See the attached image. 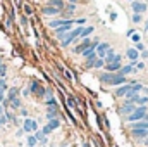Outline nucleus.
<instances>
[{"label": "nucleus", "mask_w": 148, "mask_h": 147, "mask_svg": "<svg viewBox=\"0 0 148 147\" xmlns=\"http://www.w3.org/2000/svg\"><path fill=\"white\" fill-rule=\"evenodd\" d=\"M148 112V107L147 106H136V109L133 111L129 116H126V121L127 123H134V121H141L145 119V114Z\"/></svg>", "instance_id": "1"}, {"label": "nucleus", "mask_w": 148, "mask_h": 147, "mask_svg": "<svg viewBox=\"0 0 148 147\" xmlns=\"http://www.w3.org/2000/svg\"><path fill=\"white\" fill-rule=\"evenodd\" d=\"M21 128L24 130V133H35L36 130H40V128H38V121L33 119V118H24Z\"/></svg>", "instance_id": "2"}, {"label": "nucleus", "mask_w": 148, "mask_h": 147, "mask_svg": "<svg viewBox=\"0 0 148 147\" xmlns=\"http://www.w3.org/2000/svg\"><path fill=\"white\" fill-rule=\"evenodd\" d=\"M73 24H74V19L69 21V23H66V24H62V26H59V28H55V37L59 38V40H62V38L73 30Z\"/></svg>", "instance_id": "3"}, {"label": "nucleus", "mask_w": 148, "mask_h": 147, "mask_svg": "<svg viewBox=\"0 0 148 147\" xmlns=\"http://www.w3.org/2000/svg\"><path fill=\"white\" fill-rule=\"evenodd\" d=\"M90 45H91V40H90V38H83V40H81V43H79V45H76V47L73 49L74 54H83Z\"/></svg>", "instance_id": "4"}, {"label": "nucleus", "mask_w": 148, "mask_h": 147, "mask_svg": "<svg viewBox=\"0 0 148 147\" xmlns=\"http://www.w3.org/2000/svg\"><path fill=\"white\" fill-rule=\"evenodd\" d=\"M131 9H133L134 14H143L147 10V3H143L140 0H134V2H131Z\"/></svg>", "instance_id": "5"}, {"label": "nucleus", "mask_w": 148, "mask_h": 147, "mask_svg": "<svg viewBox=\"0 0 148 147\" xmlns=\"http://www.w3.org/2000/svg\"><path fill=\"white\" fill-rule=\"evenodd\" d=\"M109 50H110V45H109L107 42H102V43H98V47H97V55H98L100 59H103Z\"/></svg>", "instance_id": "6"}, {"label": "nucleus", "mask_w": 148, "mask_h": 147, "mask_svg": "<svg viewBox=\"0 0 148 147\" xmlns=\"http://www.w3.org/2000/svg\"><path fill=\"white\" fill-rule=\"evenodd\" d=\"M124 83H126V76H122V74H119V73H114V78L109 81L110 87H121Z\"/></svg>", "instance_id": "7"}, {"label": "nucleus", "mask_w": 148, "mask_h": 147, "mask_svg": "<svg viewBox=\"0 0 148 147\" xmlns=\"http://www.w3.org/2000/svg\"><path fill=\"white\" fill-rule=\"evenodd\" d=\"M129 90H131V83H124V85L117 87L115 95H117V97H126V95L129 94Z\"/></svg>", "instance_id": "8"}, {"label": "nucleus", "mask_w": 148, "mask_h": 147, "mask_svg": "<svg viewBox=\"0 0 148 147\" xmlns=\"http://www.w3.org/2000/svg\"><path fill=\"white\" fill-rule=\"evenodd\" d=\"M126 57H127L133 64H136V62H138V59H140V52H138L136 49H129V50L126 52Z\"/></svg>", "instance_id": "9"}, {"label": "nucleus", "mask_w": 148, "mask_h": 147, "mask_svg": "<svg viewBox=\"0 0 148 147\" xmlns=\"http://www.w3.org/2000/svg\"><path fill=\"white\" fill-rule=\"evenodd\" d=\"M119 74H122V76H126V74H131V73H136V66L131 62V64H126V66H122L119 71H117Z\"/></svg>", "instance_id": "10"}, {"label": "nucleus", "mask_w": 148, "mask_h": 147, "mask_svg": "<svg viewBox=\"0 0 148 147\" xmlns=\"http://www.w3.org/2000/svg\"><path fill=\"white\" fill-rule=\"evenodd\" d=\"M33 135L36 137L38 144H40V146H41V147H45V146H47V142H48V137H47V135H45V133H43L41 130H36V132H35Z\"/></svg>", "instance_id": "11"}, {"label": "nucleus", "mask_w": 148, "mask_h": 147, "mask_svg": "<svg viewBox=\"0 0 148 147\" xmlns=\"http://www.w3.org/2000/svg\"><path fill=\"white\" fill-rule=\"evenodd\" d=\"M129 128H131V130H147V128H148V121L141 119V121H134V123H129Z\"/></svg>", "instance_id": "12"}, {"label": "nucleus", "mask_w": 148, "mask_h": 147, "mask_svg": "<svg viewBox=\"0 0 148 147\" xmlns=\"http://www.w3.org/2000/svg\"><path fill=\"white\" fill-rule=\"evenodd\" d=\"M41 12H43L45 16H57V14H60L62 10H60V9H55V7H50V5H45V7L41 9Z\"/></svg>", "instance_id": "13"}, {"label": "nucleus", "mask_w": 148, "mask_h": 147, "mask_svg": "<svg viewBox=\"0 0 148 147\" xmlns=\"http://www.w3.org/2000/svg\"><path fill=\"white\" fill-rule=\"evenodd\" d=\"M131 135L134 139H140V140H145L148 137V128L147 130H131Z\"/></svg>", "instance_id": "14"}, {"label": "nucleus", "mask_w": 148, "mask_h": 147, "mask_svg": "<svg viewBox=\"0 0 148 147\" xmlns=\"http://www.w3.org/2000/svg\"><path fill=\"white\" fill-rule=\"evenodd\" d=\"M134 109H136V104H124V106L119 109V112H121V114H124V116H129Z\"/></svg>", "instance_id": "15"}, {"label": "nucleus", "mask_w": 148, "mask_h": 147, "mask_svg": "<svg viewBox=\"0 0 148 147\" xmlns=\"http://www.w3.org/2000/svg\"><path fill=\"white\" fill-rule=\"evenodd\" d=\"M16 97H19V88H17V87H10V88L7 90L5 101H12V99H16Z\"/></svg>", "instance_id": "16"}, {"label": "nucleus", "mask_w": 148, "mask_h": 147, "mask_svg": "<svg viewBox=\"0 0 148 147\" xmlns=\"http://www.w3.org/2000/svg\"><path fill=\"white\" fill-rule=\"evenodd\" d=\"M93 31H95V28H93V26H83V30H81V33H79V37H77V38H79V40L88 38Z\"/></svg>", "instance_id": "17"}, {"label": "nucleus", "mask_w": 148, "mask_h": 147, "mask_svg": "<svg viewBox=\"0 0 148 147\" xmlns=\"http://www.w3.org/2000/svg\"><path fill=\"white\" fill-rule=\"evenodd\" d=\"M103 68H105V71H109V73H117V71L122 68V64H121V62H112V64H105Z\"/></svg>", "instance_id": "18"}, {"label": "nucleus", "mask_w": 148, "mask_h": 147, "mask_svg": "<svg viewBox=\"0 0 148 147\" xmlns=\"http://www.w3.org/2000/svg\"><path fill=\"white\" fill-rule=\"evenodd\" d=\"M45 5H50V7H55V9H64L66 7V3H64V0H47V3Z\"/></svg>", "instance_id": "19"}, {"label": "nucleus", "mask_w": 148, "mask_h": 147, "mask_svg": "<svg viewBox=\"0 0 148 147\" xmlns=\"http://www.w3.org/2000/svg\"><path fill=\"white\" fill-rule=\"evenodd\" d=\"M69 21H73V19H53V21H50V23H48V26L55 30V28H59V26H62V24L69 23Z\"/></svg>", "instance_id": "20"}, {"label": "nucleus", "mask_w": 148, "mask_h": 147, "mask_svg": "<svg viewBox=\"0 0 148 147\" xmlns=\"http://www.w3.org/2000/svg\"><path fill=\"white\" fill-rule=\"evenodd\" d=\"M47 119L50 121V119H53V118H59V107H48L47 109Z\"/></svg>", "instance_id": "21"}, {"label": "nucleus", "mask_w": 148, "mask_h": 147, "mask_svg": "<svg viewBox=\"0 0 148 147\" xmlns=\"http://www.w3.org/2000/svg\"><path fill=\"white\" fill-rule=\"evenodd\" d=\"M9 106H10V109H21L23 107V102H21V99L19 97H16V99H12V101H9Z\"/></svg>", "instance_id": "22"}, {"label": "nucleus", "mask_w": 148, "mask_h": 147, "mask_svg": "<svg viewBox=\"0 0 148 147\" xmlns=\"http://www.w3.org/2000/svg\"><path fill=\"white\" fill-rule=\"evenodd\" d=\"M47 125H48V128H50V130L53 132V130L60 128V119H59V118H53V119H50V121H48Z\"/></svg>", "instance_id": "23"}, {"label": "nucleus", "mask_w": 148, "mask_h": 147, "mask_svg": "<svg viewBox=\"0 0 148 147\" xmlns=\"http://www.w3.org/2000/svg\"><path fill=\"white\" fill-rule=\"evenodd\" d=\"M26 144H28V147H36L38 146L36 137H35L33 133H28V137H26Z\"/></svg>", "instance_id": "24"}, {"label": "nucleus", "mask_w": 148, "mask_h": 147, "mask_svg": "<svg viewBox=\"0 0 148 147\" xmlns=\"http://www.w3.org/2000/svg\"><path fill=\"white\" fill-rule=\"evenodd\" d=\"M97 59H98V55H97V54H93V55H90L88 59H84V61H86V68H95Z\"/></svg>", "instance_id": "25"}, {"label": "nucleus", "mask_w": 148, "mask_h": 147, "mask_svg": "<svg viewBox=\"0 0 148 147\" xmlns=\"http://www.w3.org/2000/svg\"><path fill=\"white\" fill-rule=\"evenodd\" d=\"M9 90V87H7V81H5V78H0V95H5V92Z\"/></svg>", "instance_id": "26"}, {"label": "nucleus", "mask_w": 148, "mask_h": 147, "mask_svg": "<svg viewBox=\"0 0 148 147\" xmlns=\"http://www.w3.org/2000/svg\"><path fill=\"white\" fill-rule=\"evenodd\" d=\"M131 21L138 24V23H141V21H143V16H141V14H134V12H133V17H131Z\"/></svg>", "instance_id": "27"}, {"label": "nucleus", "mask_w": 148, "mask_h": 147, "mask_svg": "<svg viewBox=\"0 0 148 147\" xmlns=\"http://www.w3.org/2000/svg\"><path fill=\"white\" fill-rule=\"evenodd\" d=\"M148 104V97H140L136 101V106H147Z\"/></svg>", "instance_id": "28"}, {"label": "nucleus", "mask_w": 148, "mask_h": 147, "mask_svg": "<svg viewBox=\"0 0 148 147\" xmlns=\"http://www.w3.org/2000/svg\"><path fill=\"white\" fill-rule=\"evenodd\" d=\"M103 66H105V61L98 57V59H97V62H95V69H100V68H103Z\"/></svg>", "instance_id": "29"}, {"label": "nucleus", "mask_w": 148, "mask_h": 147, "mask_svg": "<svg viewBox=\"0 0 148 147\" xmlns=\"http://www.w3.org/2000/svg\"><path fill=\"white\" fill-rule=\"evenodd\" d=\"M74 23H76L77 26H84V24H86V17H79V19H74Z\"/></svg>", "instance_id": "30"}, {"label": "nucleus", "mask_w": 148, "mask_h": 147, "mask_svg": "<svg viewBox=\"0 0 148 147\" xmlns=\"http://www.w3.org/2000/svg\"><path fill=\"white\" fill-rule=\"evenodd\" d=\"M67 106H69V107H76V99L71 97V95L67 97Z\"/></svg>", "instance_id": "31"}, {"label": "nucleus", "mask_w": 148, "mask_h": 147, "mask_svg": "<svg viewBox=\"0 0 148 147\" xmlns=\"http://www.w3.org/2000/svg\"><path fill=\"white\" fill-rule=\"evenodd\" d=\"M24 14H26V16H31V14H33V9H31V5H28V3L24 5Z\"/></svg>", "instance_id": "32"}, {"label": "nucleus", "mask_w": 148, "mask_h": 147, "mask_svg": "<svg viewBox=\"0 0 148 147\" xmlns=\"http://www.w3.org/2000/svg\"><path fill=\"white\" fill-rule=\"evenodd\" d=\"M134 49H136V50H138V52H143V50H145V45H143V43H141V42H138V43H136V47H134Z\"/></svg>", "instance_id": "33"}, {"label": "nucleus", "mask_w": 148, "mask_h": 147, "mask_svg": "<svg viewBox=\"0 0 148 147\" xmlns=\"http://www.w3.org/2000/svg\"><path fill=\"white\" fill-rule=\"evenodd\" d=\"M40 130H41V132H43L45 135H50V133H52V130L48 128V125H45V126H43V128H40Z\"/></svg>", "instance_id": "34"}, {"label": "nucleus", "mask_w": 148, "mask_h": 147, "mask_svg": "<svg viewBox=\"0 0 148 147\" xmlns=\"http://www.w3.org/2000/svg\"><path fill=\"white\" fill-rule=\"evenodd\" d=\"M7 123H9V119H7V116H5V114H3V116H0V125L3 126V125H7Z\"/></svg>", "instance_id": "35"}, {"label": "nucleus", "mask_w": 148, "mask_h": 147, "mask_svg": "<svg viewBox=\"0 0 148 147\" xmlns=\"http://www.w3.org/2000/svg\"><path fill=\"white\" fill-rule=\"evenodd\" d=\"M19 112H21V116H23V118H28V109L21 107V111H19Z\"/></svg>", "instance_id": "36"}, {"label": "nucleus", "mask_w": 148, "mask_h": 147, "mask_svg": "<svg viewBox=\"0 0 148 147\" xmlns=\"http://www.w3.org/2000/svg\"><path fill=\"white\" fill-rule=\"evenodd\" d=\"M23 135H24V130H23V128H19V130L16 132V137L19 139V137H23Z\"/></svg>", "instance_id": "37"}, {"label": "nucleus", "mask_w": 148, "mask_h": 147, "mask_svg": "<svg viewBox=\"0 0 148 147\" xmlns=\"http://www.w3.org/2000/svg\"><path fill=\"white\" fill-rule=\"evenodd\" d=\"M21 24H23V26H28V17H26V16L21 17Z\"/></svg>", "instance_id": "38"}, {"label": "nucleus", "mask_w": 148, "mask_h": 147, "mask_svg": "<svg viewBox=\"0 0 148 147\" xmlns=\"http://www.w3.org/2000/svg\"><path fill=\"white\" fill-rule=\"evenodd\" d=\"M133 42H134V43H138V42H140V40H141V37H140V35H133Z\"/></svg>", "instance_id": "39"}, {"label": "nucleus", "mask_w": 148, "mask_h": 147, "mask_svg": "<svg viewBox=\"0 0 148 147\" xmlns=\"http://www.w3.org/2000/svg\"><path fill=\"white\" fill-rule=\"evenodd\" d=\"M64 76H66V78H67V80H71V78H73V74H71V71H67V69H66V71H64Z\"/></svg>", "instance_id": "40"}, {"label": "nucleus", "mask_w": 148, "mask_h": 147, "mask_svg": "<svg viewBox=\"0 0 148 147\" xmlns=\"http://www.w3.org/2000/svg\"><path fill=\"white\" fill-rule=\"evenodd\" d=\"M143 68H145L143 62H136V69H143Z\"/></svg>", "instance_id": "41"}, {"label": "nucleus", "mask_w": 148, "mask_h": 147, "mask_svg": "<svg viewBox=\"0 0 148 147\" xmlns=\"http://www.w3.org/2000/svg\"><path fill=\"white\" fill-rule=\"evenodd\" d=\"M23 95L28 97V95H29V88H24V90H23Z\"/></svg>", "instance_id": "42"}, {"label": "nucleus", "mask_w": 148, "mask_h": 147, "mask_svg": "<svg viewBox=\"0 0 148 147\" xmlns=\"http://www.w3.org/2000/svg\"><path fill=\"white\" fill-rule=\"evenodd\" d=\"M3 114H5V107L0 104V116H3Z\"/></svg>", "instance_id": "43"}, {"label": "nucleus", "mask_w": 148, "mask_h": 147, "mask_svg": "<svg viewBox=\"0 0 148 147\" xmlns=\"http://www.w3.org/2000/svg\"><path fill=\"white\" fill-rule=\"evenodd\" d=\"M110 19H112V21H115V19H117V14H115V12H112V14H110Z\"/></svg>", "instance_id": "44"}, {"label": "nucleus", "mask_w": 148, "mask_h": 147, "mask_svg": "<svg viewBox=\"0 0 148 147\" xmlns=\"http://www.w3.org/2000/svg\"><path fill=\"white\" fill-rule=\"evenodd\" d=\"M143 144H145V146L148 147V137H147V139H145V140H143Z\"/></svg>", "instance_id": "45"}, {"label": "nucleus", "mask_w": 148, "mask_h": 147, "mask_svg": "<svg viewBox=\"0 0 148 147\" xmlns=\"http://www.w3.org/2000/svg\"><path fill=\"white\" fill-rule=\"evenodd\" d=\"M67 2H69V3H76V2H77V0H67Z\"/></svg>", "instance_id": "46"}, {"label": "nucleus", "mask_w": 148, "mask_h": 147, "mask_svg": "<svg viewBox=\"0 0 148 147\" xmlns=\"http://www.w3.org/2000/svg\"><path fill=\"white\" fill-rule=\"evenodd\" d=\"M145 30H147V31H148V21H147V23H145Z\"/></svg>", "instance_id": "47"}, {"label": "nucleus", "mask_w": 148, "mask_h": 147, "mask_svg": "<svg viewBox=\"0 0 148 147\" xmlns=\"http://www.w3.org/2000/svg\"><path fill=\"white\" fill-rule=\"evenodd\" d=\"M145 121H148V112L145 114Z\"/></svg>", "instance_id": "48"}, {"label": "nucleus", "mask_w": 148, "mask_h": 147, "mask_svg": "<svg viewBox=\"0 0 148 147\" xmlns=\"http://www.w3.org/2000/svg\"><path fill=\"white\" fill-rule=\"evenodd\" d=\"M129 2H134V0H129Z\"/></svg>", "instance_id": "49"}, {"label": "nucleus", "mask_w": 148, "mask_h": 147, "mask_svg": "<svg viewBox=\"0 0 148 147\" xmlns=\"http://www.w3.org/2000/svg\"><path fill=\"white\" fill-rule=\"evenodd\" d=\"M0 128H2V125H0Z\"/></svg>", "instance_id": "50"}]
</instances>
